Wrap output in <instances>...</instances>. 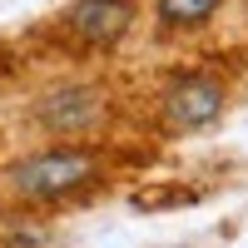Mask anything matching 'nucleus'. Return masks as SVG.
<instances>
[{"label":"nucleus","instance_id":"1","mask_svg":"<svg viewBox=\"0 0 248 248\" xmlns=\"http://www.w3.org/2000/svg\"><path fill=\"white\" fill-rule=\"evenodd\" d=\"M144 159L129 139H45L20 144L0 159V214L10 223H40L105 199Z\"/></svg>","mask_w":248,"mask_h":248},{"label":"nucleus","instance_id":"2","mask_svg":"<svg viewBox=\"0 0 248 248\" xmlns=\"http://www.w3.org/2000/svg\"><path fill=\"white\" fill-rule=\"evenodd\" d=\"M134 90L105 70H50L15 94L10 134L25 144L45 139H129Z\"/></svg>","mask_w":248,"mask_h":248},{"label":"nucleus","instance_id":"3","mask_svg":"<svg viewBox=\"0 0 248 248\" xmlns=\"http://www.w3.org/2000/svg\"><path fill=\"white\" fill-rule=\"evenodd\" d=\"M243 79V55H194L164 65L134 94V124L149 139H194L229 114Z\"/></svg>","mask_w":248,"mask_h":248},{"label":"nucleus","instance_id":"4","mask_svg":"<svg viewBox=\"0 0 248 248\" xmlns=\"http://www.w3.org/2000/svg\"><path fill=\"white\" fill-rule=\"evenodd\" d=\"M144 25V0H65L30 20L20 45L35 70H105Z\"/></svg>","mask_w":248,"mask_h":248},{"label":"nucleus","instance_id":"5","mask_svg":"<svg viewBox=\"0 0 248 248\" xmlns=\"http://www.w3.org/2000/svg\"><path fill=\"white\" fill-rule=\"evenodd\" d=\"M233 0H144V20H149L154 45H189V40L209 35Z\"/></svg>","mask_w":248,"mask_h":248},{"label":"nucleus","instance_id":"6","mask_svg":"<svg viewBox=\"0 0 248 248\" xmlns=\"http://www.w3.org/2000/svg\"><path fill=\"white\" fill-rule=\"evenodd\" d=\"M35 79V60L25 55L20 35H0V99H15Z\"/></svg>","mask_w":248,"mask_h":248},{"label":"nucleus","instance_id":"7","mask_svg":"<svg viewBox=\"0 0 248 248\" xmlns=\"http://www.w3.org/2000/svg\"><path fill=\"white\" fill-rule=\"evenodd\" d=\"M0 159H5V129H0Z\"/></svg>","mask_w":248,"mask_h":248}]
</instances>
